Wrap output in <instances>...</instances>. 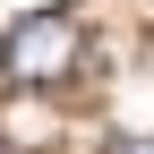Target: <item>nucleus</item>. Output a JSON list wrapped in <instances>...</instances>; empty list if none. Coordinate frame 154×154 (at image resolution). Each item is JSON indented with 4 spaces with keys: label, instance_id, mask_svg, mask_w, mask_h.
<instances>
[{
    "label": "nucleus",
    "instance_id": "nucleus-1",
    "mask_svg": "<svg viewBox=\"0 0 154 154\" xmlns=\"http://www.w3.org/2000/svg\"><path fill=\"white\" fill-rule=\"evenodd\" d=\"M77 51H86V26H77L69 9H34V17H17L9 43H0V77H9V86H69Z\"/></svg>",
    "mask_w": 154,
    "mask_h": 154
},
{
    "label": "nucleus",
    "instance_id": "nucleus-2",
    "mask_svg": "<svg viewBox=\"0 0 154 154\" xmlns=\"http://www.w3.org/2000/svg\"><path fill=\"white\" fill-rule=\"evenodd\" d=\"M120 154H154V137H137V146H120Z\"/></svg>",
    "mask_w": 154,
    "mask_h": 154
}]
</instances>
